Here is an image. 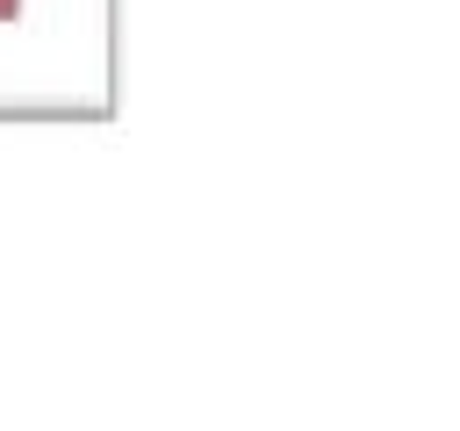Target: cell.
Listing matches in <instances>:
<instances>
[{
	"instance_id": "1",
	"label": "cell",
	"mask_w": 460,
	"mask_h": 431,
	"mask_svg": "<svg viewBox=\"0 0 460 431\" xmlns=\"http://www.w3.org/2000/svg\"><path fill=\"white\" fill-rule=\"evenodd\" d=\"M14 7H22V0H0V22H7V14H14Z\"/></svg>"
}]
</instances>
